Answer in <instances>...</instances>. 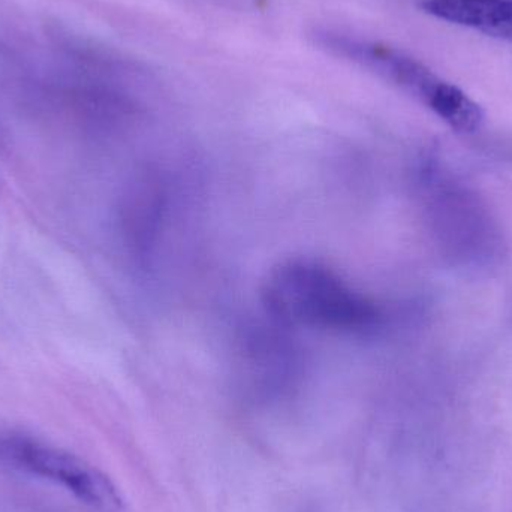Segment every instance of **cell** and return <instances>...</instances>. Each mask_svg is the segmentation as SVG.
<instances>
[{
  "label": "cell",
  "instance_id": "1",
  "mask_svg": "<svg viewBox=\"0 0 512 512\" xmlns=\"http://www.w3.org/2000/svg\"><path fill=\"white\" fill-rule=\"evenodd\" d=\"M268 313L286 325L364 333L381 322L378 307L318 262L294 259L268 274L262 289Z\"/></svg>",
  "mask_w": 512,
  "mask_h": 512
},
{
  "label": "cell",
  "instance_id": "2",
  "mask_svg": "<svg viewBox=\"0 0 512 512\" xmlns=\"http://www.w3.org/2000/svg\"><path fill=\"white\" fill-rule=\"evenodd\" d=\"M0 462L68 490L78 501L119 510L123 499L108 475L75 454L20 433H0Z\"/></svg>",
  "mask_w": 512,
  "mask_h": 512
},
{
  "label": "cell",
  "instance_id": "4",
  "mask_svg": "<svg viewBox=\"0 0 512 512\" xmlns=\"http://www.w3.org/2000/svg\"><path fill=\"white\" fill-rule=\"evenodd\" d=\"M421 8L439 20L512 42V0H424Z\"/></svg>",
  "mask_w": 512,
  "mask_h": 512
},
{
  "label": "cell",
  "instance_id": "3",
  "mask_svg": "<svg viewBox=\"0 0 512 512\" xmlns=\"http://www.w3.org/2000/svg\"><path fill=\"white\" fill-rule=\"evenodd\" d=\"M312 36L315 44L328 53L375 72L426 104L430 110L451 86L450 81H445L400 48L327 27L315 30Z\"/></svg>",
  "mask_w": 512,
  "mask_h": 512
}]
</instances>
